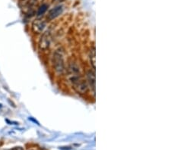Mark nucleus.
Instances as JSON below:
<instances>
[{
    "label": "nucleus",
    "instance_id": "nucleus-9",
    "mask_svg": "<svg viewBox=\"0 0 171 150\" xmlns=\"http://www.w3.org/2000/svg\"><path fill=\"white\" fill-rule=\"evenodd\" d=\"M9 150H24V149L21 147V146H16V147H14V148L11 149Z\"/></svg>",
    "mask_w": 171,
    "mask_h": 150
},
{
    "label": "nucleus",
    "instance_id": "nucleus-8",
    "mask_svg": "<svg viewBox=\"0 0 171 150\" xmlns=\"http://www.w3.org/2000/svg\"><path fill=\"white\" fill-rule=\"evenodd\" d=\"M47 8H48V5L46 4V3H43L41 6H40L37 8V17H41L42 15H43L47 11Z\"/></svg>",
    "mask_w": 171,
    "mask_h": 150
},
{
    "label": "nucleus",
    "instance_id": "nucleus-7",
    "mask_svg": "<svg viewBox=\"0 0 171 150\" xmlns=\"http://www.w3.org/2000/svg\"><path fill=\"white\" fill-rule=\"evenodd\" d=\"M90 62H91V64L92 68L94 70H95L96 68V51L95 47L93 46L91 49H90V54H89Z\"/></svg>",
    "mask_w": 171,
    "mask_h": 150
},
{
    "label": "nucleus",
    "instance_id": "nucleus-5",
    "mask_svg": "<svg viewBox=\"0 0 171 150\" xmlns=\"http://www.w3.org/2000/svg\"><path fill=\"white\" fill-rule=\"evenodd\" d=\"M86 75H87V79H88V84L90 88L93 90V93H95V84H96V79H95V74L94 71L91 69L87 71L86 72Z\"/></svg>",
    "mask_w": 171,
    "mask_h": 150
},
{
    "label": "nucleus",
    "instance_id": "nucleus-1",
    "mask_svg": "<svg viewBox=\"0 0 171 150\" xmlns=\"http://www.w3.org/2000/svg\"><path fill=\"white\" fill-rule=\"evenodd\" d=\"M69 75V80L72 83L73 88L78 93L86 94L88 93L89 86L87 80L82 76L81 74H68Z\"/></svg>",
    "mask_w": 171,
    "mask_h": 150
},
{
    "label": "nucleus",
    "instance_id": "nucleus-4",
    "mask_svg": "<svg viewBox=\"0 0 171 150\" xmlns=\"http://www.w3.org/2000/svg\"><path fill=\"white\" fill-rule=\"evenodd\" d=\"M46 27H47V21L44 20L37 18L34 20L32 23L31 29L34 34H40L44 31Z\"/></svg>",
    "mask_w": 171,
    "mask_h": 150
},
{
    "label": "nucleus",
    "instance_id": "nucleus-6",
    "mask_svg": "<svg viewBox=\"0 0 171 150\" xmlns=\"http://www.w3.org/2000/svg\"><path fill=\"white\" fill-rule=\"evenodd\" d=\"M62 11H63L62 6H56L55 8H53V9H51L50 11L49 12L48 15H47V19L50 20V21H52V20H53L54 18H57L58 16H59L62 13Z\"/></svg>",
    "mask_w": 171,
    "mask_h": 150
},
{
    "label": "nucleus",
    "instance_id": "nucleus-2",
    "mask_svg": "<svg viewBox=\"0 0 171 150\" xmlns=\"http://www.w3.org/2000/svg\"><path fill=\"white\" fill-rule=\"evenodd\" d=\"M53 69L57 75H62L65 71V62L62 51L57 50L53 56Z\"/></svg>",
    "mask_w": 171,
    "mask_h": 150
},
{
    "label": "nucleus",
    "instance_id": "nucleus-3",
    "mask_svg": "<svg viewBox=\"0 0 171 150\" xmlns=\"http://www.w3.org/2000/svg\"><path fill=\"white\" fill-rule=\"evenodd\" d=\"M51 33L50 31H46L41 36L38 43V48L41 52H44L50 48L51 44Z\"/></svg>",
    "mask_w": 171,
    "mask_h": 150
}]
</instances>
